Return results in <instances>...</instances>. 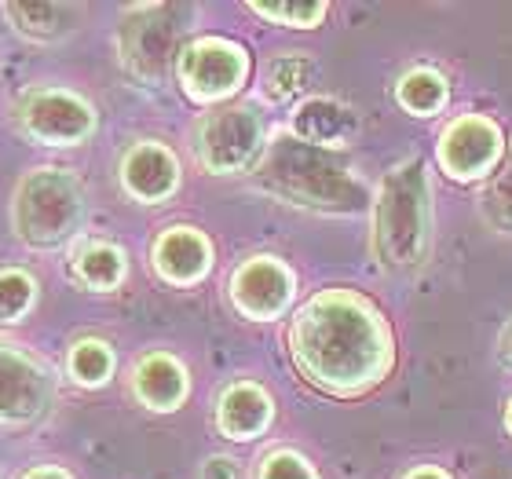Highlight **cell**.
I'll use <instances>...</instances> for the list:
<instances>
[{
	"instance_id": "1",
	"label": "cell",
	"mask_w": 512,
	"mask_h": 479,
	"mask_svg": "<svg viewBox=\"0 0 512 479\" xmlns=\"http://www.w3.org/2000/svg\"><path fill=\"white\" fill-rule=\"evenodd\" d=\"M286 341L300 377L333 399L366 395L395 362L392 326L352 289H322L304 300L289 319Z\"/></svg>"
},
{
	"instance_id": "2",
	"label": "cell",
	"mask_w": 512,
	"mask_h": 479,
	"mask_svg": "<svg viewBox=\"0 0 512 479\" xmlns=\"http://www.w3.org/2000/svg\"><path fill=\"white\" fill-rule=\"evenodd\" d=\"M256 187L271 198L311 213H359L366 205V183L333 150L311 147L293 132H278L253 169Z\"/></svg>"
},
{
	"instance_id": "3",
	"label": "cell",
	"mask_w": 512,
	"mask_h": 479,
	"mask_svg": "<svg viewBox=\"0 0 512 479\" xmlns=\"http://www.w3.org/2000/svg\"><path fill=\"white\" fill-rule=\"evenodd\" d=\"M374 260L384 271L425 264L432 245V187L421 158L399 161L374 198Z\"/></svg>"
},
{
	"instance_id": "4",
	"label": "cell",
	"mask_w": 512,
	"mask_h": 479,
	"mask_svg": "<svg viewBox=\"0 0 512 479\" xmlns=\"http://www.w3.org/2000/svg\"><path fill=\"white\" fill-rule=\"evenodd\" d=\"M88 191L70 169L41 165L30 169L11 198V227L15 238L30 249H59L74 242L85 227Z\"/></svg>"
},
{
	"instance_id": "5",
	"label": "cell",
	"mask_w": 512,
	"mask_h": 479,
	"mask_svg": "<svg viewBox=\"0 0 512 479\" xmlns=\"http://www.w3.org/2000/svg\"><path fill=\"white\" fill-rule=\"evenodd\" d=\"M187 22V4H136L118 30L121 66L139 85H161L176 70Z\"/></svg>"
},
{
	"instance_id": "6",
	"label": "cell",
	"mask_w": 512,
	"mask_h": 479,
	"mask_svg": "<svg viewBox=\"0 0 512 479\" xmlns=\"http://www.w3.org/2000/svg\"><path fill=\"white\" fill-rule=\"evenodd\" d=\"M264 147L267 125L253 103L216 107L194 125V158L213 176H235V172L256 169Z\"/></svg>"
},
{
	"instance_id": "7",
	"label": "cell",
	"mask_w": 512,
	"mask_h": 479,
	"mask_svg": "<svg viewBox=\"0 0 512 479\" xmlns=\"http://www.w3.org/2000/svg\"><path fill=\"white\" fill-rule=\"evenodd\" d=\"M15 128L19 136H26L37 147H81L96 136L99 114L96 107L88 103L81 92H70V88H33V92H22L15 110Z\"/></svg>"
},
{
	"instance_id": "8",
	"label": "cell",
	"mask_w": 512,
	"mask_h": 479,
	"mask_svg": "<svg viewBox=\"0 0 512 479\" xmlns=\"http://www.w3.org/2000/svg\"><path fill=\"white\" fill-rule=\"evenodd\" d=\"M249 52L242 44L227 41V37H194L183 44L180 59H176V81H180L183 96L194 103H224L249 81Z\"/></svg>"
},
{
	"instance_id": "9",
	"label": "cell",
	"mask_w": 512,
	"mask_h": 479,
	"mask_svg": "<svg viewBox=\"0 0 512 479\" xmlns=\"http://www.w3.org/2000/svg\"><path fill=\"white\" fill-rule=\"evenodd\" d=\"M55 406V377L37 355L0 341V428L41 425Z\"/></svg>"
},
{
	"instance_id": "10",
	"label": "cell",
	"mask_w": 512,
	"mask_h": 479,
	"mask_svg": "<svg viewBox=\"0 0 512 479\" xmlns=\"http://www.w3.org/2000/svg\"><path fill=\"white\" fill-rule=\"evenodd\" d=\"M227 293H231V304H235L242 319L275 322L293 308L297 275L278 256H249L246 264L235 267V275L227 282Z\"/></svg>"
},
{
	"instance_id": "11",
	"label": "cell",
	"mask_w": 512,
	"mask_h": 479,
	"mask_svg": "<svg viewBox=\"0 0 512 479\" xmlns=\"http://www.w3.org/2000/svg\"><path fill=\"white\" fill-rule=\"evenodd\" d=\"M505 158V136L483 114H465L439 136V165L450 180L472 183L494 176Z\"/></svg>"
},
{
	"instance_id": "12",
	"label": "cell",
	"mask_w": 512,
	"mask_h": 479,
	"mask_svg": "<svg viewBox=\"0 0 512 479\" xmlns=\"http://www.w3.org/2000/svg\"><path fill=\"white\" fill-rule=\"evenodd\" d=\"M121 191L139 205H165L180 191V158L158 139H139L121 154L118 165Z\"/></svg>"
},
{
	"instance_id": "13",
	"label": "cell",
	"mask_w": 512,
	"mask_h": 479,
	"mask_svg": "<svg viewBox=\"0 0 512 479\" xmlns=\"http://www.w3.org/2000/svg\"><path fill=\"white\" fill-rule=\"evenodd\" d=\"M150 267H154V275L161 282H169L176 289L198 286L213 271V242L198 227H187V224L165 227L154 238Z\"/></svg>"
},
{
	"instance_id": "14",
	"label": "cell",
	"mask_w": 512,
	"mask_h": 479,
	"mask_svg": "<svg viewBox=\"0 0 512 479\" xmlns=\"http://www.w3.org/2000/svg\"><path fill=\"white\" fill-rule=\"evenodd\" d=\"M132 395L139 399V406H147L154 414H172L187 403L191 395V373L176 355L169 352H147L139 355L132 366Z\"/></svg>"
},
{
	"instance_id": "15",
	"label": "cell",
	"mask_w": 512,
	"mask_h": 479,
	"mask_svg": "<svg viewBox=\"0 0 512 479\" xmlns=\"http://www.w3.org/2000/svg\"><path fill=\"white\" fill-rule=\"evenodd\" d=\"M275 421V399L267 395L264 384L235 381L227 384L216 399V428L231 443H253Z\"/></svg>"
},
{
	"instance_id": "16",
	"label": "cell",
	"mask_w": 512,
	"mask_h": 479,
	"mask_svg": "<svg viewBox=\"0 0 512 479\" xmlns=\"http://www.w3.org/2000/svg\"><path fill=\"white\" fill-rule=\"evenodd\" d=\"M355 128H359V121H355L352 110L326 96L304 99V103L293 110V118H289V132H293V136L322 150L348 147V139L355 136Z\"/></svg>"
},
{
	"instance_id": "17",
	"label": "cell",
	"mask_w": 512,
	"mask_h": 479,
	"mask_svg": "<svg viewBox=\"0 0 512 479\" xmlns=\"http://www.w3.org/2000/svg\"><path fill=\"white\" fill-rule=\"evenodd\" d=\"M70 278L92 293H114L128 278V256L107 238H77L70 249Z\"/></svg>"
},
{
	"instance_id": "18",
	"label": "cell",
	"mask_w": 512,
	"mask_h": 479,
	"mask_svg": "<svg viewBox=\"0 0 512 479\" xmlns=\"http://www.w3.org/2000/svg\"><path fill=\"white\" fill-rule=\"evenodd\" d=\"M4 15H8L11 30L37 44L63 41L77 22V8L70 4H4Z\"/></svg>"
},
{
	"instance_id": "19",
	"label": "cell",
	"mask_w": 512,
	"mask_h": 479,
	"mask_svg": "<svg viewBox=\"0 0 512 479\" xmlns=\"http://www.w3.org/2000/svg\"><path fill=\"white\" fill-rule=\"evenodd\" d=\"M447 99H450L447 77L439 74V70H432V66H417V70L399 77V85H395V103L406 114H414V118H436L439 110L447 107Z\"/></svg>"
},
{
	"instance_id": "20",
	"label": "cell",
	"mask_w": 512,
	"mask_h": 479,
	"mask_svg": "<svg viewBox=\"0 0 512 479\" xmlns=\"http://www.w3.org/2000/svg\"><path fill=\"white\" fill-rule=\"evenodd\" d=\"M118 370V355L99 337H77L66 352V377L77 388H103Z\"/></svg>"
},
{
	"instance_id": "21",
	"label": "cell",
	"mask_w": 512,
	"mask_h": 479,
	"mask_svg": "<svg viewBox=\"0 0 512 479\" xmlns=\"http://www.w3.org/2000/svg\"><path fill=\"white\" fill-rule=\"evenodd\" d=\"M41 286L22 267H0V326H15L37 308Z\"/></svg>"
},
{
	"instance_id": "22",
	"label": "cell",
	"mask_w": 512,
	"mask_h": 479,
	"mask_svg": "<svg viewBox=\"0 0 512 479\" xmlns=\"http://www.w3.org/2000/svg\"><path fill=\"white\" fill-rule=\"evenodd\" d=\"M308 77H311V63L304 55H278V59H271L267 77H264L267 99L286 103V99L300 96V92L308 88Z\"/></svg>"
},
{
	"instance_id": "23",
	"label": "cell",
	"mask_w": 512,
	"mask_h": 479,
	"mask_svg": "<svg viewBox=\"0 0 512 479\" xmlns=\"http://www.w3.org/2000/svg\"><path fill=\"white\" fill-rule=\"evenodd\" d=\"M480 205L487 224L512 235V150L509 158H502V169H494V176L487 180V187L480 194Z\"/></svg>"
},
{
	"instance_id": "24",
	"label": "cell",
	"mask_w": 512,
	"mask_h": 479,
	"mask_svg": "<svg viewBox=\"0 0 512 479\" xmlns=\"http://www.w3.org/2000/svg\"><path fill=\"white\" fill-rule=\"evenodd\" d=\"M249 11L267 22L289 26V30H315L330 8L326 4H249Z\"/></svg>"
},
{
	"instance_id": "25",
	"label": "cell",
	"mask_w": 512,
	"mask_h": 479,
	"mask_svg": "<svg viewBox=\"0 0 512 479\" xmlns=\"http://www.w3.org/2000/svg\"><path fill=\"white\" fill-rule=\"evenodd\" d=\"M256 479H319V472H315V465L304 454L282 447L264 454L260 469H256Z\"/></svg>"
},
{
	"instance_id": "26",
	"label": "cell",
	"mask_w": 512,
	"mask_h": 479,
	"mask_svg": "<svg viewBox=\"0 0 512 479\" xmlns=\"http://www.w3.org/2000/svg\"><path fill=\"white\" fill-rule=\"evenodd\" d=\"M198 479H242V476H238V461L216 454V458H209L202 465V476Z\"/></svg>"
},
{
	"instance_id": "27",
	"label": "cell",
	"mask_w": 512,
	"mask_h": 479,
	"mask_svg": "<svg viewBox=\"0 0 512 479\" xmlns=\"http://www.w3.org/2000/svg\"><path fill=\"white\" fill-rule=\"evenodd\" d=\"M22 479H74V476L66 469H59V465H41V469L22 472Z\"/></svg>"
},
{
	"instance_id": "28",
	"label": "cell",
	"mask_w": 512,
	"mask_h": 479,
	"mask_svg": "<svg viewBox=\"0 0 512 479\" xmlns=\"http://www.w3.org/2000/svg\"><path fill=\"white\" fill-rule=\"evenodd\" d=\"M403 479H450L443 469H432V465H421V469H410Z\"/></svg>"
},
{
	"instance_id": "29",
	"label": "cell",
	"mask_w": 512,
	"mask_h": 479,
	"mask_svg": "<svg viewBox=\"0 0 512 479\" xmlns=\"http://www.w3.org/2000/svg\"><path fill=\"white\" fill-rule=\"evenodd\" d=\"M502 362L512 370V322L505 326V333H502Z\"/></svg>"
},
{
	"instance_id": "30",
	"label": "cell",
	"mask_w": 512,
	"mask_h": 479,
	"mask_svg": "<svg viewBox=\"0 0 512 479\" xmlns=\"http://www.w3.org/2000/svg\"><path fill=\"white\" fill-rule=\"evenodd\" d=\"M505 428H509V436H512V403H509V410H505Z\"/></svg>"
},
{
	"instance_id": "31",
	"label": "cell",
	"mask_w": 512,
	"mask_h": 479,
	"mask_svg": "<svg viewBox=\"0 0 512 479\" xmlns=\"http://www.w3.org/2000/svg\"><path fill=\"white\" fill-rule=\"evenodd\" d=\"M0 479H4V476H0Z\"/></svg>"
}]
</instances>
